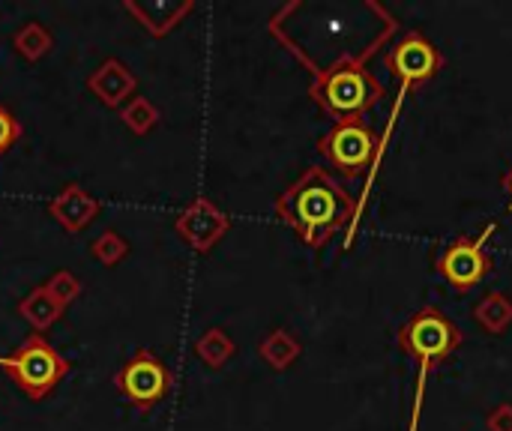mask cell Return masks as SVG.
Instances as JSON below:
<instances>
[{
	"instance_id": "6da1fadb",
	"label": "cell",
	"mask_w": 512,
	"mask_h": 431,
	"mask_svg": "<svg viewBox=\"0 0 512 431\" xmlns=\"http://www.w3.org/2000/svg\"><path fill=\"white\" fill-rule=\"evenodd\" d=\"M396 27H399L396 15L381 9V30L360 51H342L333 63H324V66L300 60V66H306L309 75H312L309 99L330 120H336V123H342V120H363L375 105H381L387 99V90L375 78V72L369 69V60L375 57V51L381 45L390 42Z\"/></svg>"
},
{
	"instance_id": "7a4b0ae2",
	"label": "cell",
	"mask_w": 512,
	"mask_h": 431,
	"mask_svg": "<svg viewBox=\"0 0 512 431\" xmlns=\"http://www.w3.org/2000/svg\"><path fill=\"white\" fill-rule=\"evenodd\" d=\"M276 219L285 222L306 246L321 249L357 219V201L327 168L309 165L276 198Z\"/></svg>"
},
{
	"instance_id": "3957f363",
	"label": "cell",
	"mask_w": 512,
	"mask_h": 431,
	"mask_svg": "<svg viewBox=\"0 0 512 431\" xmlns=\"http://www.w3.org/2000/svg\"><path fill=\"white\" fill-rule=\"evenodd\" d=\"M396 342L417 363V381H414V402H411L408 431H420V411H423L429 378H432V372L444 360H450L456 354V348L462 345V330L438 306H423V309H417L402 324Z\"/></svg>"
},
{
	"instance_id": "277c9868",
	"label": "cell",
	"mask_w": 512,
	"mask_h": 431,
	"mask_svg": "<svg viewBox=\"0 0 512 431\" xmlns=\"http://www.w3.org/2000/svg\"><path fill=\"white\" fill-rule=\"evenodd\" d=\"M0 369L27 399L39 402L69 375V360L51 348L45 336L33 333L9 357H0Z\"/></svg>"
},
{
	"instance_id": "5b68a950",
	"label": "cell",
	"mask_w": 512,
	"mask_h": 431,
	"mask_svg": "<svg viewBox=\"0 0 512 431\" xmlns=\"http://www.w3.org/2000/svg\"><path fill=\"white\" fill-rule=\"evenodd\" d=\"M318 153L342 177L357 180L366 171L375 174L381 162V138L366 120H342L333 123V129L318 138Z\"/></svg>"
},
{
	"instance_id": "8992f818",
	"label": "cell",
	"mask_w": 512,
	"mask_h": 431,
	"mask_svg": "<svg viewBox=\"0 0 512 431\" xmlns=\"http://www.w3.org/2000/svg\"><path fill=\"white\" fill-rule=\"evenodd\" d=\"M495 231H498V222H486L477 237H456L441 249L438 273L453 291L465 294L492 273V258L486 252V243L495 237Z\"/></svg>"
},
{
	"instance_id": "52a82bcc",
	"label": "cell",
	"mask_w": 512,
	"mask_h": 431,
	"mask_svg": "<svg viewBox=\"0 0 512 431\" xmlns=\"http://www.w3.org/2000/svg\"><path fill=\"white\" fill-rule=\"evenodd\" d=\"M387 69L393 72V78L399 81V93H411L414 87L432 81L444 66L447 57L441 54V48L420 30H408L399 42H393L384 54Z\"/></svg>"
},
{
	"instance_id": "ba28073f",
	"label": "cell",
	"mask_w": 512,
	"mask_h": 431,
	"mask_svg": "<svg viewBox=\"0 0 512 431\" xmlns=\"http://www.w3.org/2000/svg\"><path fill=\"white\" fill-rule=\"evenodd\" d=\"M114 387L135 408L150 411L156 402H162L171 393V372L153 351H138L132 360H126L117 369Z\"/></svg>"
},
{
	"instance_id": "9c48e42d",
	"label": "cell",
	"mask_w": 512,
	"mask_h": 431,
	"mask_svg": "<svg viewBox=\"0 0 512 431\" xmlns=\"http://www.w3.org/2000/svg\"><path fill=\"white\" fill-rule=\"evenodd\" d=\"M174 231L180 234V240H183L192 252L204 255V252H210V249L231 231V216H228L222 207H216L210 198L198 195L195 201H189V204L177 213Z\"/></svg>"
},
{
	"instance_id": "30bf717a",
	"label": "cell",
	"mask_w": 512,
	"mask_h": 431,
	"mask_svg": "<svg viewBox=\"0 0 512 431\" xmlns=\"http://www.w3.org/2000/svg\"><path fill=\"white\" fill-rule=\"evenodd\" d=\"M135 87H138L135 72H132L123 60H117V57L102 60V63L96 66V72L87 75V90H90L102 105H108V108H123V105L132 99Z\"/></svg>"
},
{
	"instance_id": "8fae6325",
	"label": "cell",
	"mask_w": 512,
	"mask_h": 431,
	"mask_svg": "<svg viewBox=\"0 0 512 431\" xmlns=\"http://www.w3.org/2000/svg\"><path fill=\"white\" fill-rule=\"evenodd\" d=\"M123 9L150 33L168 36L186 15L195 12V0H123Z\"/></svg>"
},
{
	"instance_id": "7c38bea8",
	"label": "cell",
	"mask_w": 512,
	"mask_h": 431,
	"mask_svg": "<svg viewBox=\"0 0 512 431\" xmlns=\"http://www.w3.org/2000/svg\"><path fill=\"white\" fill-rule=\"evenodd\" d=\"M48 216H54L63 231L81 234L96 216H99V201L81 186V183H66L51 201H48Z\"/></svg>"
},
{
	"instance_id": "4fadbf2b",
	"label": "cell",
	"mask_w": 512,
	"mask_h": 431,
	"mask_svg": "<svg viewBox=\"0 0 512 431\" xmlns=\"http://www.w3.org/2000/svg\"><path fill=\"white\" fill-rule=\"evenodd\" d=\"M63 306L51 297V291L45 285L33 288L24 300H18V315L33 327V333H48L60 318H63Z\"/></svg>"
},
{
	"instance_id": "5bb4252c",
	"label": "cell",
	"mask_w": 512,
	"mask_h": 431,
	"mask_svg": "<svg viewBox=\"0 0 512 431\" xmlns=\"http://www.w3.org/2000/svg\"><path fill=\"white\" fill-rule=\"evenodd\" d=\"M258 354H261V360H264L270 369H276V372H288V369L300 360L303 345H300V339H297L291 330L276 327V330H270V333L261 339Z\"/></svg>"
},
{
	"instance_id": "9a60e30c",
	"label": "cell",
	"mask_w": 512,
	"mask_h": 431,
	"mask_svg": "<svg viewBox=\"0 0 512 431\" xmlns=\"http://www.w3.org/2000/svg\"><path fill=\"white\" fill-rule=\"evenodd\" d=\"M474 321L489 333V336H504L512 327V300L501 291H489L477 306H474Z\"/></svg>"
},
{
	"instance_id": "2e32d148",
	"label": "cell",
	"mask_w": 512,
	"mask_h": 431,
	"mask_svg": "<svg viewBox=\"0 0 512 431\" xmlns=\"http://www.w3.org/2000/svg\"><path fill=\"white\" fill-rule=\"evenodd\" d=\"M15 51L27 60V63H36V60H42L48 51H51V45H54V36H51V30L42 24V21H27L24 27H18L15 30Z\"/></svg>"
},
{
	"instance_id": "e0dca14e",
	"label": "cell",
	"mask_w": 512,
	"mask_h": 431,
	"mask_svg": "<svg viewBox=\"0 0 512 431\" xmlns=\"http://www.w3.org/2000/svg\"><path fill=\"white\" fill-rule=\"evenodd\" d=\"M234 351H237V345H234V339L222 327H213V330L201 333V339L195 342L198 360L204 366H210V369H222L234 357Z\"/></svg>"
},
{
	"instance_id": "ac0fdd59",
	"label": "cell",
	"mask_w": 512,
	"mask_h": 431,
	"mask_svg": "<svg viewBox=\"0 0 512 431\" xmlns=\"http://www.w3.org/2000/svg\"><path fill=\"white\" fill-rule=\"evenodd\" d=\"M120 120L129 126V132L147 135V132L159 123V108H156L147 96H132V99L120 108Z\"/></svg>"
},
{
	"instance_id": "d6986e66",
	"label": "cell",
	"mask_w": 512,
	"mask_h": 431,
	"mask_svg": "<svg viewBox=\"0 0 512 431\" xmlns=\"http://www.w3.org/2000/svg\"><path fill=\"white\" fill-rule=\"evenodd\" d=\"M90 255H93L102 267H117V264L129 255V243H126L123 234H117V231L108 228V231H102V234L93 240Z\"/></svg>"
},
{
	"instance_id": "ffe728a7",
	"label": "cell",
	"mask_w": 512,
	"mask_h": 431,
	"mask_svg": "<svg viewBox=\"0 0 512 431\" xmlns=\"http://www.w3.org/2000/svg\"><path fill=\"white\" fill-rule=\"evenodd\" d=\"M45 288L51 291V297H54L63 309H69V306L81 297V291H84L81 279H78L75 273H69V270H57V273L45 282Z\"/></svg>"
},
{
	"instance_id": "44dd1931",
	"label": "cell",
	"mask_w": 512,
	"mask_h": 431,
	"mask_svg": "<svg viewBox=\"0 0 512 431\" xmlns=\"http://www.w3.org/2000/svg\"><path fill=\"white\" fill-rule=\"evenodd\" d=\"M21 132H24V129H21V123L15 120V114L0 102V156L12 150V144L21 138Z\"/></svg>"
},
{
	"instance_id": "7402d4cb",
	"label": "cell",
	"mask_w": 512,
	"mask_h": 431,
	"mask_svg": "<svg viewBox=\"0 0 512 431\" xmlns=\"http://www.w3.org/2000/svg\"><path fill=\"white\" fill-rule=\"evenodd\" d=\"M486 426H489V431H512V405L504 402V405L492 408V414H489Z\"/></svg>"
},
{
	"instance_id": "603a6c76",
	"label": "cell",
	"mask_w": 512,
	"mask_h": 431,
	"mask_svg": "<svg viewBox=\"0 0 512 431\" xmlns=\"http://www.w3.org/2000/svg\"><path fill=\"white\" fill-rule=\"evenodd\" d=\"M504 192L510 195V210H512V168L504 174Z\"/></svg>"
}]
</instances>
